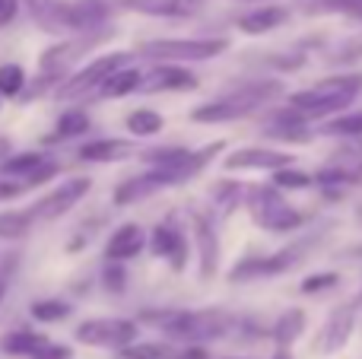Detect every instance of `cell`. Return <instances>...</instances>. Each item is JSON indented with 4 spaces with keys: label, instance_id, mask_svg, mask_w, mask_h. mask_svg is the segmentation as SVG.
I'll return each mask as SVG.
<instances>
[{
    "label": "cell",
    "instance_id": "cell-1",
    "mask_svg": "<svg viewBox=\"0 0 362 359\" xmlns=\"http://www.w3.org/2000/svg\"><path fill=\"white\" fill-rule=\"evenodd\" d=\"M362 89V76L350 73V76H327V80L315 83V86L302 89V93L289 95L286 112H293L296 118L312 121V118H327V114L346 108Z\"/></svg>",
    "mask_w": 362,
    "mask_h": 359
},
{
    "label": "cell",
    "instance_id": "cell-2",
    "mask_svg": "<svg viewBox=\"0 0 362 359\" xmlns=\"http://www.w3.org/2000/svg\"><path fill=\"white\" fill-rule=\"evenodd\" d=\"M280 93H283V86H280L276 80L248 83V86L232 89V93L223 95V99L206 102V105H197V108L191 112V121H197V124H223V121L245 118V114L257 112L261 105L274 102Z\"/></svg>",
    "mask_w": 362,
    "mask_h": 359
},
{
    "label": "cell",
    "instance_id": "cell-3",
    "mask_svg": "<svg viewBox=\"0 0 362 359\" xmlns=\"http://www.w3.org/2000/svg\"><path fill=\"white\" fill-rule=\"evenodd\" d=\"M146 57L153 61H210V57L223 54L226 38H153V42L140 45Z\"/></svg>",
    "mask_w": 362,
    "mask_h": 359
},
{
    "label": "cell",
    "instance_id": "cell-4",
    "mask_svg": "<svg viewBox=\"0 0 362 359\" xmlns=\"http://www.w3.org/2000/svg\"><path fill=\"white\" fill-rule=\"evenodd\" d=\"M248 207L257 226L270 229V233H293L302 226V213L276 194V184L274 188H255L248 194Z\"/></svg>",
    "mask_w": 362,
    "mask_h": 359
},
{
    "label": "cell",
    "instance_id": "cell-5",
    "mask_svg": "<svg viewBox=\"0 0 362 359\" xmlns=\"http://www.w3.org/2000/svg\"><path fill=\"white\" fill-rule=\"evenodd\" d=\"M127 67V54H105L99 61H93L89 67H83L80 73L74 76H64L61 86L54 89V99L57 102H70V99H83L89 93H99L102 83L115 73V70Z\"/></svg>",
    "mask_w": 362,
    "mask_h": 359
},
{
    "label": "cell",
    "instance_id": "cell-6",
    "mask_svg": "<svg viewBox=\"0 0 362 359\" xmlns=\"http://www.w3.org/2000/svg\"><path fill=\"white\" fill-rule=\"evenodd\" d=\"M137 337V324L127 318H89L76 328V341L86 347H112L124 350Z\"/></svg>",
    "mask_w": 362,
    "mask_h": 359
},
{
    "label": "cell",
    "instance_id": "cell-7",
    "mask_svg": "<svg viewBox=\"0 0 362 359\" xmlns=\"http://www.w3.org/2000/svg\"><path fill=\"white\" fill-rule=\"evenodd\" d=\"M362 175V140L346 137V143L334 153V159L318 172L321 184H353Z\"/></svg>",
    "mask_w": 362,
    "mask_h": 359
},
{
    "label": "cell",
    "instance_id": "cell-8",
    "mask_svg": "<svg viewBox=\"0 0 362 359\" xmlns=\"http://www.w3.org/2000/svg\"><path fill=\"white\" fill-rule=\"evenodd\" d=\"M86 194H89V178H70L61 188L51 191L48 197H42V201L32 207V216H35V220H57V216H64L70 207H76Z\"/></svg>",
    "mask_w": 362,
    "mask_h": 359
},
{
    "label": "cell",
    "instance_id": "cell-9",
    "mask_svg": "<svg viewBox=\"0 0 362 359\" xmlns=\"http://www.w3.org/2000/svg\"><path fill=\"white\" fill-rule=\"evenodd\" d=\"M353 324H356V309H353V305L334 309L331 315H327L325 328H321L318 341H315V353L331 356V353H337V350H344L353 334Z\"/></svg>",
    "mask_w": 362,
    "mask_h": 359
},
{
    "label": "cell",
    "instance_id": "cell-10",
    "mask_svg": "<svg viewBox=\"0 0 362 359\" xmlns=\"http://www.w3.org/2000/svg\"><path fill=\"white\" fill-rule=\"evenodd\" d=\"M140 89L144 93H187V89H197V76L169 61L146 70L144 80H140Z\"/></svg>",
    "mask_w": 362,
    "mask_h": 359
},
{
    "label": "cell",
    "instance_id": "cell-11",
    "mask_svg": "<svg viewBox=\"0 0 362 359\" xmlns=\"http://www.w3.org/2000/svg\"><path fill=\"white\" fill-rule=\"evenodd\" d=\"M23 6L42 32H70V0H23Z\"/></svg>",
    "mask_w": 362,
    "mask_h": 359
},
{
    "label": "cell",
    "instance_id": "cell-12",
    "mask_svg": "<svg viewBox=\"0 0 362 359\" xmlns=\"http://www.w3.org/2000/svg\"><path fill=\"white\" fill-rule=\"evenodd\" d=\"M296 264L293 252H280L270 254V258H245L242 264L232 267L229 280L232 283H245V280H257V277H270V273H283Z\"/></svg>",
    "mask_w": 362,
    "mask_h": 359
},
{
    "label": "cell",
    "instance_id": "cell-13",
    "mask_svg": "<svg viewBox=\"0 0 362 359\" xmlns=\"http://www.w3.org/2000/svg\"><path fill=\"white\" fill-rule=\"evenodd\" d=\"M286 165H289L286 153L261 150V146L235 150L232 156L223 159V169H229V172H235V169H267V172H276V169H286Z\"/></svg>",
    "mask_w": 362,
    "mask_h": 359
},
{
    "label": "cell",
    "instance_id": "cell-14",
    "mask_svg": "<svg viewBox=\"0 0 362 359\" xmlns=\"http://www.w3.org/2000/svg\"><path fill=\"white\" fill-rule=\"evenodd\" d=\"M144 245H146L144 229L134 226V223H127V226H121L118 233L108 239L105 258L112 261V264H121V261H127V258H137V254L144 252Z\"/></svg>",
    "mask_w": 362,
    "mask_h": 359
},
{
    "label": "cell",
    "instance_id": "cell-15",
    "mask_svg": "<svg viewBox=\"0 0 362 359\" xmlns=\"http://www.w3.org/2000/svg\"><path fill=\"white\" fill-rule=\"evenodd\" d=\"M121 4L146 16H194L200 13L204 0H121Z\"/></svg>",
    "mask_w": 362,
    "mask_h": 359
},
{
    "label": "cell",
    "instance_id": "cell-16",
    "mask_svg": "<svg viewBox=\"0 0 362 359\" xmlns=\"http://www.w3.org/2000/svg\"><path fill=\"white\" fill-rule=\"evenodd\" d=\"M194 239H197V258H200V273L204 280H210L216 273V258H219V245H216V233H213L206 216H194Z\"/></svg>",
    "mask_w": 362,
    "mask_h": 359
},
{
    "label": "cell",
    "instance_id": "cell-17",
    "mask_svg": "<svg viewBox=\"0 0 362 359\" xmlns=\"http://www.w3.org/2000/svg\"><path fill=\"white\" fill-rule=\"evenodd\" d=\"M131 156H137L134 140H93L80 150V159H86V163H121Z\"/></svg>",
    "mask_w": 362,
    "mask_h": 359
},
{
    "label": "cell",
    "instance_id": "cell-18",
    "mask_svg": "<svg viewBox=\"0 0 362 359\" xmlns=\"http://www.w3.org/2000/svg\"><path fill=\"white\" fill-rule=\"evenodd\" d=\"M150 248L156 254H163V258L172 261V267L181 271L185 267V258H187V245H185V235L178 233V229L172 226H156L150 235Z\"/></svg>",
    "mask_w": 362,
    "mask_h": 359
},
{
    "label": "cell",
    "instance_id": "cell-19",
    "mask_svg": "<svg viewBox=\"0 0 362 359\" xmlns=\"http://www.w3.org/2000/svg\"><path fill=\"white\" fill-rule=\"evenodd\" d=\"M226 328H229V315H223V312H213V309L191 312L185 341H210V337H223Z\"/></svg>",
    "mask_w": 362,
    "mask_h": 359
},
{
    "label": "cell",
    "instance_id": "cell-20",
    "mask_svg": "<svg viewBox=\"0 0 362 359\" xmlns=\"http://www.w3.org/2000/svg\"><path fill=\"white\" fill-rule=\"evenodd\" d=\"M169 184H175V178H169V175L153 169L150 175L131 178V182L121 184V188L115 191V204H134V201H140V197L153 194V191H159V188H169Z\"/></svg>",
    "mask_w": 362,
    "mask_h": 359
},
{
    "label": "cell",
    "instance_id": "cell-21",
    "mask_svg": "<svg viewBox=\"0 0 362 359\" xmlns=\"http://www.w3.org/2000/svg\"><path fill=\"white\" fill-rule=\"evenodd\" d=\"M286 16L289 13L283 10V6H261V10L245 13V16L238 19V29H242L245 35H264V32L286 23Z\"/></svg>",
    "mask_w": 362,
    "mask_h": 359
},
{
    "label": "cell",
    "instance_id": "cell-22",
    "mask_svg": "<svg viewBox=\"0 0 362 359\" xmlns=\"http://www.w3.org/2000/svg\"><path fill=\"white\" fill-rule=\"evenodd\" d=\"M48 337L45 334H35V331H10V334L0 341V350L4 353H10V356H35L38 350H45L48 347Z\"/></svg>",
    "mask_w": 362,
    "mask_h": 359
},
{
    "label": "cell",
    "instance_id": "cell-23",
    "mask_svg": "<svg viewBox=\"0 0 362 359\" xmlns=\"http://www.w3.org/2000/svg\"><path fill=\"white\" fill-rule=\"evenodd\" d=\"M51 159H45L42 153H19V156H10L4 163V175H13V178H25V182L35 188V182H32V175H38V172L48 165Z\"/></svg>",
    "mask_w": 362,
    "mask_h": 359
},
{
    "label": "cell",
    "instance_id": "cell-24",
    "mask_svg": "<svg viewBox=\"0 0 362 359\" xmlns=\"http://www.w3.org/2000/svg\"><path fill=\"white\" fill-rule=\"evenodd\" d=\"M140 80H144V73H137V70H131V67H121L102 83L99 95H112V99H118V95H127V93H134V89H140Z\"/></svg>",
    "mask_w": 362,
    "mask_h": 359
},
{
    "label": "cell",
    "instance_id": "cell-25",
    "mask_svg": "<svg viewBox=\"0 0 362 359\" xmlns=\"http://www.w3.org/2000/svg\"><path fill=\"white\" fill-rule=\"evenodd\" d=\"M302 328H305V312L289 309L286 315H280V322L274 324V341L280 343V347H289V343L302 334Z\"/></svg>",
    "mask_w": 362,
    "mask_h": 359
},
{
    "label": "cell",
    "instance_id": "cell-26",
    "mask_svg": "<svg viewBox=\"0 0 362 359\" xmlns=\"http://www.w3.org/2000/svg\"><path fill=\"white\" fill-rule=\"evenodd\" d=\"M127 131L134 137H153V134L163 131V114L153 112V108H137V112L127 114Z\"/></svg>",
    "mask_w": 362,
    "mask_h": 359
},
{
    "label": "cell",
    "instance_id": "cell-27",
    "mask_svg": "<svg viewBox=\"0 0 362 359\" xmlns=\"http://www.w3.org/2000/svg\"><path fill=\"white\" fill-rule=\"evenodd\" d=\"M32 210H6V213H0V239H23L25 233H29L32 226Z\"/></svg>",
    "mask_w": 362,
    "mask_h": 359
},
{
    "label": "cell",
    "instance_id": "cell-28",
    "mask_svg": "<svg viewBox=\"0 0 362 359\" xmlns=\"http://www.w3.org/2000/svg\"><path fill=\"white\" fill-rule=\"evenodd\" d=\"M121 359H175V350L169 343H127Z\"/></svg>",
    "mask_w": 362,
    "mask_h": 359
},
{
    "label": "cell",
    "instance_id": "cell-29",
    "mask_svg": "<svg viewBox=\"0 0 362 359\" xmlns=\"http://www.w3.org/2000/svg\"><path fill=\"white\" fill-rule=\"evenodd\" d=\"M70 315V305L67 302H57V299H42V302H32V318L35 322H64Z\"/></svg>",
    "mask_w": 362,
    "mask_h": 359
},
{
    "label": "cell",
    "instance_id": "cell-30",
    "mask_svg": "<svg viewBox=\"0 0 362 359\" xmlns=\"http://www.w3.org/2000/svg\"><path fill=\"white\" fill-rule=\"evenodd\" d=\"M325 134H331V137H362V112L344 114V118L325 124Z\"/></svg>",
    "mask_w": 362,
    "mask_h": 359
},
{
    "label": "cell",
    "instance_id": "cell-31",
    "mask_svg": "<svg viewBox=\"0 0 362 359\" xmlns=\"http://www.w3.org/2000/svg\"><path fill=\"white\" fill-rule=\"evenodd\" d=\"M89 131V118H86V112H67L61 121H57V134H54V140H61V137H76V134H86Z\"/></svg>",
    "mask_w": 362,
    "mask_h": 359
},
{
    "label": "cell",
    "instance_id": "cell-32",
    "mask_svg": "<svg viewBox=\"0 0 362 359\" xmlns=\"http://www.w3.org/2000/svg\"><path fill=\"white\" fill-rule=\"evenodd\" d=\"M25 86V73L19 64H4L0 67V93L4 95H19V89Z\"/></svg>",
    "mask_w": 362,
    "mask_h": 359
},
{
    "label": "cell",
    "instance_id": "cell-33",
    "mask_svg": "<svg viewBox=\"0 0 362 359\" xmlns=\"http://www.w3.org/2000/svg\"><path fill=\"white\" fill-rule=\"evenodd\" d=\"M274 184L276 188H289V191H296V188H308L312 184V178L305 175V172H293V169H276L274 172Z\"/></svg>",
    "mask_w": 362,
    "mask_h": 359
},
{
    "label": "cell",
    "instance_id": "cell-34",
    "mask_svg": "<svg viewBox=\"0 0 362 359\" xmlns=\"http://www.w3.org/2000/svg\"><path fill=\"white\" fill-rule=\"evenodd\" d=\"M337 273H315V277H305L302 280V293H321V290H331L337 283Z\"/></svg>",
    "mask_w": 362,
    "mask_h": 359
},
{
    "label": "cell",
    "instance_id": "cell-35",
    "mask_svg": "<svg viewBox=\"0 0 362 359\" xmlns=\"http://www.w3.org/2000/svg\"><path fill=\"white\" fill-rule=\"evenodd\" d=\"M325 10H334V13H350V16H359L362 19V0H321Z\"/></svg>",
    "mask_w": 362,
    "mask_h": 359
},
{
    "label": "cell",
    "instance_id": "cell-36",
    "mask_svg": "<svg viewBox=\"0 0 362 359\" xmlns=\"http://www.w3.org/2000/svg\"><path fill=\"white\" fill-rule=\"evenodd\" d=\"M32 359H70V350L67 347H57V343H48V347L38 350Z\"/></svg>",
    "mask_w": 362,
    "mask_h": 359
},
{
    "label": "cell",
    "instance_id": "cell-37",
    "mask_svg": "<svg viewBox=\"0 0 362 359\" xmlns=\"http://www.w3.org/2000/svg\"><path fill=\"white\" fill-rule=\"evenodd\" d=\"M105 280H108V290L112 293H118V290H124V271H118V267H112V271H105Z\"/></svg>",
    "mask_w": 362,
    "mask_h": 359
},
{
    "label": "cell",
    "instance_id": "cell-38",
    "mask_svg": "<svg viewBox=\"0 0 362 359\" xmlns=\"http://www.w3.org/2000/svg\"><path fill=\"white\" fill-rule=\"evenodd\" d=\"M19 10V0H0V25H6Z\"/></svg>",
    "mask_w": 362,
    "mask_h": 359
},
{
    "label": "cell",
    "instance_id": "cell-39",
    "mask_svg": "<svg viewBox=\"0 0 362 359\" xmlns=\"http://www.w3.org/2000/svg\"><path fill=\"white\" fill-rule=\"evenodd\" d=\"M0 296H4V280H0Z\"/></svg>",
    "mask_w": 362,
    "mask_h": 359
},
{
    "label": "cell",
    "instance_id": "cell-40",
    "mask_svg": "<svg viewBox=\"0 0 362 359\" xmlns=\"http://www.w3.org/2000/svg\"><path fill=\"white\" fill-rule=\"evenodd\" d=\"M359 305H362V293H359Z\"/></svg>",
    "mask_w": 362,
    "mask_h": 359
},
{
    "label": "cell",
    "instance_id": "cell-41",
    "mask_svg": "<svg viewBox=\"0 0 362 359\" xmlns=\"http://www.w3.org/2000/svg\"><path fill=\"white\" fill-rule=\"evenodd\" d=\"M359 220H362V207H359Z\"/></svg>",
    "mask_w": 362,
    "mask_h": 359
},
{
    "label": "cell",
    "instance_id": "cell-42",
    "mask_svg": "<svg viewBox=\"0 0 362 359\" xmlns=\"http://www.w3.org/2000/svg\"><path fill=\"white\" fill-rule=\"evenodd\" d=\"M280 359H286V356H280Z\"/></svg>",
    "mask_w": 362,
    "mask_h": 359
}]
</instances>
